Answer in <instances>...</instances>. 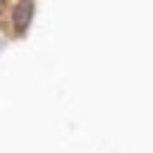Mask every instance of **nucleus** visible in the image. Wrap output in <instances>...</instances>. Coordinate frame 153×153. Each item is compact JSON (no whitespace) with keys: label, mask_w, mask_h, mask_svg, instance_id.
I'll use <instances>...</instances> for the list:
<instances>
[{"label":"nucleus","mask_w":153,"mask_h":153,"mask_svg":"<svg viewBox=\"0 0 153 153\" xmlns=\"http://www.w3.org/2000/svg\"><path fill=\"white\" fill-rule=\"evenodd\" d=\"M31 19H33V2H31V0H21L19 5L14 7V12H12L14 31H17V33H24V31L28 28Z\"/></svg>","instance_id":"1"}]
</instances>
